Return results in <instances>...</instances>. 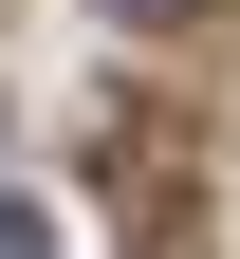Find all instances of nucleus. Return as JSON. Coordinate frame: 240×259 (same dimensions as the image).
I'll list each match as a JSON object with an SVG mask.
<instances>
[{"mask_svg": "<svg viewBox=\"0 0 240 259\" xmlns=\"http://www.w3.org/2000/svg\"><path fill=\"white\" fill-rule=\"evenodd\" d=\"M0 259H56V222H37V204H0Z\"/></svg>", "mask_w": 240, "mask_h": 259, "instance_id": "obj_1", "label": "nucleus"}, {"mask_svg": "<svg viewBox=\"0 0 240 259\" xmlns=\"http://www.w3.org/2000/svg\"><path fill=\"white\" fill-rule=\"evenodd\" d=\"M129 19H203V0H129Z\"/></svg>", "mask_w": 240, "mask_h": 259, "instance_id": "obj_2", "label": "nucleus"}]
</instances>
